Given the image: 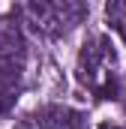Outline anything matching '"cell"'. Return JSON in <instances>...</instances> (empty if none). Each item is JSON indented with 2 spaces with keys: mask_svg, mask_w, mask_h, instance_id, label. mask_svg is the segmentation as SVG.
Here are the masks:
<instances>
[{
  "mask_svg": "<svg viewBox=\"0 0 126 129\" xmlns=\"http://www.w3.org/2000/svg\"><path fill=\"white\" fill-rule=\"evenodd\" d=\"M105 15H108V24L120 33V39L126 42V0H111L105 6Z\"/></svg>",
  "mask_w": 126,
  "mask_h": 129,
  "instance_id": "cell-4",
  "label": "cell"
},
{
  "mask_svg": "<svg viewBox=\"0 0 126 129\" xmlns=\"http://www.w3.org/2000/svg\"><path fill=\"white\" fill-rule=\"evenodd\" d=\"M99 129H117V126H108V123H105V126H99Z\"/></svg>",
  "mask_w": 126,
  "mask_h": 129,
  "instance_id": "cell-5",
  "label": "cell"
},
{
  "mask_svg": "<svg viewBox=\"0 0 126 129\" xmlns=\"http://www.w3.org/2000/svg\"><path fill=\"white\" fill-rule=\"evenodd\" d=\"M24 15H27V21L36 33L60 36V33L72 30L75 24H81V18L87 15V6L75 3V0H57V3L33 0V3L24 6Z\"/></svg>",
  "mask_w": 126,
  "mask_h": 129,
  "instance_id": "cell-2",
  "label": "cell"
},
{
  "mask_svg": "<svg viewBox=\"0 0 126 129\" xmlns=\"http://www.w3.org/2000/svg\"><path fill=\"white\" fill-rule=\"evenodd\" d=\"M78 123H81V114L63 105H48L39 114V129H78Z\"/></svg>",
  "mask_w": 126,
  "mask_h": 129,
  "instance_id": "cell-3",
  "label": "cell"
},
{
  "mask_svg": "<svg viewBox=\"0 0 126 129\" xmlns=\"http://www.w3.org/2000/svg\"><path fill=\"white\" fill-rule=\"evenodd\" d=\"M24 60H27V45L21 24L15 15H3L0 18V114L9 111L15 102Z\"/></svg>",
  "mask_w": 126,
  "mask_h": 129,
  "instance_id": "cell-1",
  "label": "cell"
},
{
  "mask_svg": "<svg viewBox=\"0 0 126 129\" xmlns=\"http://www.w3.org/2000/svg\"><path fill=\"white\" fill-rule=\"evenodd\" d=\"M18 129H30V126H24V123H21V126H18Z\"/></svg>",
  "mask_w": 126,
  "mask_h": 129,
  "instance_id": "cell-6",
  "label": "cell"
}]
</instances>
